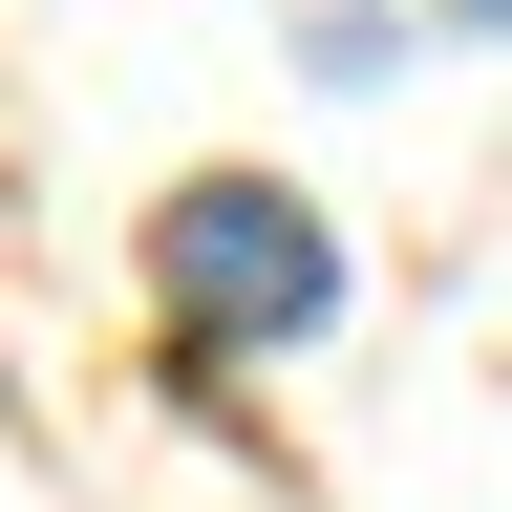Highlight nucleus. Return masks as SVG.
<instances>
[{"label":"nucleus","instance_id":"1","mask_svg":"<svg viewBox=\"0 0 512 512\" xmlns=\"http://www.w3.org/2000/svg\"><path fill=\"white\" fill-rule=\"evenodd\" d=\"M150 278H171L192 342H320V320H342V235H320V192H278V171H192L150 214Z\"/></svg>","mask_w":512,"mask_h":512},{"label":"nucleus","instance_id":"2","mask_svg":"<svg viewBox=\"0 0 512 512\" xmlns=\"http://www.w3.org/2000/svg\"><path fill=\"white\" fill-rule=\"evenodd\" d=\"M406 43H427V0H299V86H406Z\"/></svg>","mask_w":512,"mask_h":512},{"label":"nucleus","instance_id":"3","mask_svg":"<svg viewBox=\"0 0 512 512\" xmlns=\"http://www.w3.org/2000/svg\"><path fill=\"white\" fill-rule=\"evenodd\" d=\"M427 43H512V0H427Z\"/></svg>","mask_w":512,"mask_h":512}]
</instances>
